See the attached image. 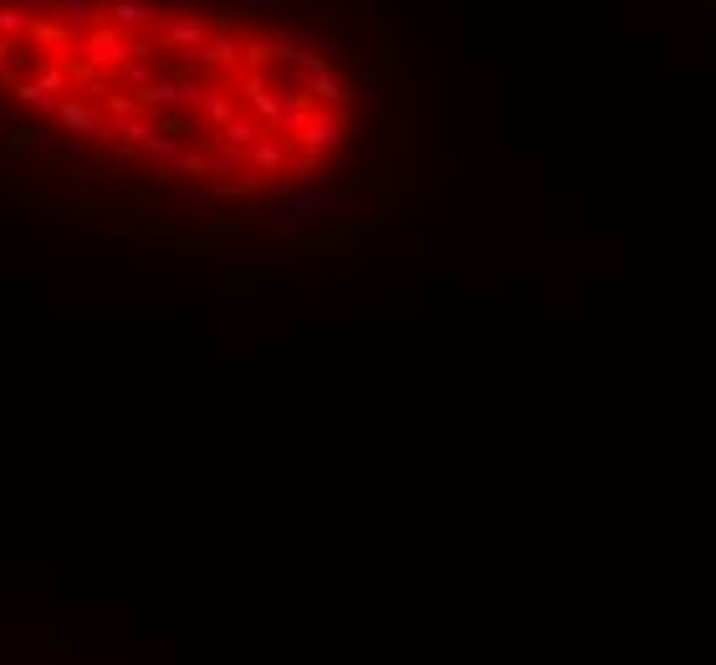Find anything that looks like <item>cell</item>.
Returning a JSON list of instances; mask_svg holds the SVG:
<instances>
[{
    "label": "cell",
    "mask_w": 716,
    "mask_h": 665,
    "mask_svg": "<svg viewBox=\"0 0 716 665\" xmlns=\"http://www.w3.org/2000/svg\"><path fill=\"white\" fill-rule=\"evenodd\" d=\"M241 6H251V11H292L297 0H241Z\"/></svg>",
    "instance_id": "8d00e7d4"
},
{
    "label": "cell",
    "mask_w": 716,
    "mask_h": 665,
    "mask_svg": "<svg viewBox=\"0 0 716 665\" xmlns=\"http://www.w3.org/2000/svg\"><path fill=\"white\" fill-rule=\"evenodd\" d=\"M16 82H21V77H16V41H0V87L11 93Z\"/></svg>",
    "instance_id": "4dcf8cb0"
},
{
    "label": "cell",
    "mask_w": 716,
    "mask_h": 665,
    "mask_svg": "<svg viewBox=\"0 0 716 665\" xmlns=\"http://www.w3.org/2000/svg\"><path fill=\"white\" fill-rule=\"evenodd\" d=\"M159 77V67H154V47L149 41H133V57L118 67V93H144V87Z\"/></svg>",
    "instance_id": "5bb4252c"
},
{
    "label": "cell",
    "mask_w": 716,
    "mask_h": 665,
    "mask_svg": "<svg viewBox=\"0 0 716 665\" xmlns=\"http://www.w3.org/2000/svg\"><path fill=\"white\" fill-rule=\"evenodd\" d=\"M251 103V113H256V123H266V128H282V93H272V82H266V72H246L241 77V108Z\"/></svg>",
    "instance_id": "52a82bcc"
},
{
    "label": "cell",
    "mask_w": 716,
    "mask_h": 665,
    "mask_svg": "<svg viewBox=\"0 0 716 665\" xmlns=\"http://www.w3.org/2000/svg\"><path fill=\"white\" fill-rule=\"evenodd\" d=\"M52 6H57V21H62L72 36L98 31V26H103V16H108L103 0H52Z\"/></svg>",
    "instance_id": "2e32d148"
},
{
    "label": "cell",
    "mask_w": 716,
    "mask_h": 665,
    "mask_svg": "<svg viewBox=\"0 0 716 665\" xmlns=\"http://www.w3.org/2000/svg\"><path fill=\"white\" fill-rule=\"evenodd\" d=\"M103 21L113 31H123V36H139V31H149L159 21V11L149 6V0H108V16Z\"/></svg>",
    "instance_id": "4fadbf2b"
},
{
    "label": "cell",
    "mask_w": 716,
    "mask_h": 665,
    "mask_svg": "<svg viewBox=\"0 0 716 665\" xmlns=\"http://www.w3.org/2000/svg\"><path fill=\"white\" fill-rule=\"evenodd\" d=\"M379 174H384V149H374V154H364V169H358V180H379Z\"/></svg>",
    "instance_id": "e575fe53"
},
{
    "label": "cell",
    "mask_w": 716,
    "mask_h": 665,
    "mask_svg": "<svg viewBox=\"0 0 716 665\" xmlns=\"http://www.w3.org/2000/svg\"><path fill=\"white\" fill-rule=\"evenodd\" d=\"M333 31H343L348 41H358V47H369V52H384V21L374 11H328L323 16Z\"/></svg>",
    "instance_id": "ba28073f"
},
{
    "label": "cell",
    "mask_w": 716,
    "mask_h": 665,
    "mask_svg": "<svg viewBox=\"0 0 716 665\" xmlns=\"http://www.w3.org/2000/svg\"><path fill=\"white\" fill-rule=\"evenodd\" d=\"M241 236H246V220H241V215H215V220H210V241H215V246H236Z\"/></svg>",
    "instance_id": "f1b7e54d"
},
{
    "label": "cell",
    "mask_w": 716,
    "mask_h": 665,
    "mask_svg": "<svg viewBox=\"0 0 716 665\" xmlns=\"http://www.w3.org/2000/svg\"><path fill=\"white\" fill-rule=\"evenodd\" d=\"M210 36H215V26H210L200 11H179V16L164 26V47H169V52H195V57H200Z\"/></svg>",
    "instance_id": "9c48e42d"
},
{
    "label": "cell",
    "mask_w": 716,
    "mask_h": 665,
    "mask_svg": "<svg viewBox=\"0 0 716 665\" xmlns=\"http://www.w3.org/2000/svg\"><path fill=\"white\" fill-rule=\"evenodd\" d=\"M57 123H62L67 133H77V139H87V144H93V139H98V123H103V113H98L93 103H82V98H57Z\"/></svg>",
    "instance_id": "9a60e30c"
},
{
    "label": "cell",
    "mask_w": 716,
    "mask_h": 665,
    "mask_svg": "<svg viewBox=\"0 0 716 665\" xmlns=\"http://www.w3.org/2000/svg\"><path fill=\"white\" fill-rule=\"evenodd\" d=\"M113 123H118V144H128V149H144V144L154 139V133H159L144 113H133V118H113Z\"/></svg>",
    "instance_id": "d4e9b609"
},
{
    "label": "cell",
    "mask_w": 716,
    "mask_h": 665,
    "mask_svg": "<svg viewBox=\"0 0 716 665\" xmlns=\"http://www.w3.org/2000/svg\"><path fill=\"white\" fill-rule=\"evenodd\" d=\"M287 164H292V144L282 139V133H266V139L251 149V174H287Z\"/></svg>",
    "instance_id": "e0dca14e"
},
{
    "label": "cell",
    "mask_w": 716,
    "mask_h": 665,
    "mask_svg": "<svg viewBox=\"0 0 716 665\" xmlns=\"http://www.w3.org/2000/svg\"><path fill=\"white\" fill-rule=\"evenodd\" d=\"M11 93H16V103H21V108H36L41 118H47V113H57V98H47V93H41V87H36L31 77H21V82L11 87Z\"/></svg>",
    "instance_id": "83f0119b"
},
{
    "label": "cell",
    "mask_w": 716,
    "mask_h": 665,
    "mask_svg": "<svg viewBox=\"0 0 716 665\" xmlns=\"http://www.w3.org/2000/svg\"><path fill=\"white\" fill-rule=\"evenodd\" d=\"M77 52H82V62L93 67V72H118L128 57H133V36H123V31H113L108 21L98 26V31H82L77 36Z\"/></svg>",
    "instance_id": "5b68a950"
},
{
    "label": "cell",
    "mask_w": 716,
    "mask_h": 665,
    "mask_svg": "<svg viewBox=\"0 0 716 665\" xmlns=\"http://www.w3.org/2000/svg\"><path fill=\"white\" fill-rule=\"evenodd\" d=\"M11 6H21L26 16H41V11H47V6H52V0H11Z\"/></svg>",
    "instance_id": "74e56055"
},
{
    "label": "cell",
    "mask_w": 716,
    "mask_h": 665,
    "mask_svg": "<svg viewBox=\"0 0 716 665\" xmlns=\"http://www.w3.org/2000/svg\"><path fill=\"white\" fill-rule=\"evenodd\" d=\"M128 210L139 215V220H169V215H174V200H169L164 190H144V195L128 200Z\"/></svg>",
    "instance_id": "cb8c5ba5"
},
{
    "label": "cell",
    "mask_w": 716,
    "mask_h": 665,
    "mask_svg": "<svg viewBox=\"0 0 716 665\" xmlns=\"http://www.w3.org/2000/svg\"><path fill=\"white\" fill-rule=\"evenodd\" d=\"M62 72H67V82H93V77H98L82 57H62Z\"/></svg>",
    "instance_id": "836d02e7"
},
{
    "label": "cell",
    "mask_w": 716,
    "mask_h": 665,
    "mask_svg": "<svg viewBox=\"0 0 716 665\" xmlns=\"http://www.w3.org/2000/svg\"><path fill=\"white\" fill-rule=\"evenodd\" d=\"M179 174L205 180V174H210V154H205V149H185V159H179Z\"/></svg>",
    "instance_id": "1f68e13d"
},
{
    "label": "cell",
    "mask_w": 716,
    "mask_h": 665,
    "mask_svg": "<svg viewBox=\"0 0 716 665\" xmlns=\"http://www.w3.org/2000/svg\"><path fill=\"white\" fill-rule=\"evenodd\" d=\"M266 133H272V128H266V123H256V118H231L226 128H220V144H226V149H241V154H251L261 139H266Z\"/></svg>",
    "instance_id": "ac0fdd59"
},
{
    "label": "cell",
    "mask_w": 716,
    "mask_h": 665,
    "mask_svg": "<svg viewBox=\"0 0 716 665\" xmlns=\"http://www.w3.org/2000/svg\"><path fill=\"white\" fill-rule=\"evenodd\" d=\"M113 159H118V169H144V149H128V144H118V149H113Z\"/></svg>",
    "instance_id": "d590c367"
},
{
    "label": "cell",
    "mask_w": 716,
    "mask_h": 665,
    "mask_svg": "<svg viewBox=\"0 0 716 665\" xmlns=\"http://www.w3.org/2000/svg\"><path fill=\"white\" fill-rule=\"evenodd\" d=\"M379 251H384L389 261H415V256H420V236H394V241H384Z\"/></svg>",
    "instance_id": "f546056e"
},
{
    "label": "cell",
    "mask_w": 716,
    "mask_h": 665,
    "mask_svg": "<svg viewBox=\"0 0 716 665\" xmlns=\"http://www.w3.org/2000/svg\"><path fill=\"white\" fill-rule=\"evenodd\" d=\"M302 93H307L312 103H323V108H338V103H348V98H353V87H343V82H338V72H323V77H307V82H302Z\"/></svg>",
    "instance_id": "ffe728a7"
},
{
    "label": "cell",
    "mask_w": 716,
    "mask_h": 665,
    "mask_svg": "<svg viewBox=\"0 0 716 665\" xmlns=\"http://www.w3.org/2000/svg\"><path fill=\"white\" fill-rule=\"evenodd\" d=\"M430 231H435V236H456V231H461V205H456L451 195L430 205Z\"/></svg>",
    "instance_id": "484cf974"
},
{
    "label": "cell",
    "mask_w": 716,
    "mask_h": 665,
    "mask_svg": "<svg viewBox=\"0 0 716 665\" xmlns=\"http://www.w3.org/2000/svg\"><path fill=\"white\" fill-rule=\"evenodd\" d=\"M425 149H430V205H435V200H445V77H440V72H430Z\"/></svg>",
    "instance_id": "3957f363"
},
{
    "label": "cell",
    "mask_w": 716,
    "mask_h": 665,
    "mask_svg": "<svg viewBox=\"0 0 716 665\" xmlns=\"http://www.w3.org/2000/svg\"><path fill=\"white\" fill-rule=\"evenodd\" d=\"M389 67H364L353 77V103H358V113H369L374 123H384V118H394L389 113Z\"/></svg>",
    "instance_id": "8992f818"
},
{
    "label": "cell",
    "mask_w": 716,
    "mask_h": 665,
    "mask_svg": "<svg viewBox=\"0 0 716 665\" xmlns=\"http://www.w3.org/2000/svg\"><path fill=\"white\" fill-rule=\"evenodd\" d=\"M52 215L62 220V226H82V231L98 226V210L87 205V200H77V195H57V200H52Z\"/></svg>",
    "instance_id": "44dd1931"
},
{
    "label": "cell",
    "mask_w": 716,
    "mask_h": 665,
    "mask_svg": "<svg viewBox=\"0 0 716 665\" xmlns=\"http://www.w3.org/2000/svg\"><path fill=\"white\" fill-rule=\"evenodd\" d=\"M52 251H57V256H93V261H98V256H108V261H113V256H128L123 241L98 236V231H57V236H52Z\"/></svg>",
    "instance_id": "30bf717a"
},
{
    "label": "cell",
    "mask_w": 716,
    "mask_h": 665,
    "mask_svg": "<svg viewBox=\"0 0 716 665\" xmlns=\"http://www.w3.org/2000/svg\"><path fill=\"white\" fill-rule=\"evenodd\" d=\"M420 144H425V118L420 113H394V154L410 159V154H420Z\"/></svg>",
    "instance_id": "d6986e66"
},
{
    "label": "cell",
    "mask_w": 716,
    "mask_h": 665,
    "mask_svg": "<svg viewBox=\"0 0 716 665\" xmlns=\"http://www.w3.org/2000/svg\"><path fill=\"white\" fill-rule=\"evenodd\" d=\"M31 26H36V16H26L21 6H0V41H21V36H31Z\"/></svg>",
    "instance_id": "4316f807"
},
{
    "label": "cell",
    "mask_w": 716,
    "mask_h": 665,
    "mask_svg": "<svg viewBox=\"0 0 716 665\" xmlns=\"http://www.w3.org/2000/svg\"><path fill=\"white\" fill-rule=\"evenodd\" d=\"M200 113H205V123L220 133V128H226L231 118H241V103H236L231 93H215V87H210V93H205V108H200Z\"/></svg>",
    "instance_id": "603a6c76"
},
{
    "label": "cell",
    "mask_w": 716,
    "mask_h": 665,
    "mask_svg": "<svg viewBox=\"0 0 716 665\" xmlns=\"http://www.w3.org/2000/svg\"><path fill=\"white\" fill-rule=\"evenodd\" d=\"M57 665H77V660H72V655H67V650H57Z\"/></svg>",
    "instance_id": "f35d334b"
},
{
    "label": "cell",
    "mask_w": 716,
    "mask_h": 665,
    "mask_svg": "<svg viewBox=\"0 0 716 665\" xmlns=\"http://www.w3.org/2000/svg\"><path fill=\"white\" fill-rule=\"evenodd\" d=\"M706 11H711V16H716V0H706Z\"/></svg>",
    "instance_id": "ab89813d"
},
{
    "label": "cell",
    "mask_w": 716,
    "mask_h": 665,
    "mask_svg": "<svg viewBox=\"0 0 716 665\" xmlns=\"http://www.w3.org/2000/svg\"><path fill=\"white\" fill-rule=\"evenodd\" d=\"M31 82H36L47 98L67 93V72H62V62H57V57H36V62H31Z\"/></svg>",
    "instance_id": "7402d4cb"
},
{
    "label": "cell",
    "mask_w": 716,
    "mask_h": 665,
    "mask_svg": "<svg viewBox=\"0 0 716 665\" xmlns=\"http://www.w3.org/2000/svg\"><path fill=\"white\" fill-rule=\"evenodd\" d=\"M353 139H358V123H353L348 113H338V108H312V113H307V128H302V139H297V149H307V154H328V149L353 144Z\"/></svg>",
    "instance_id": "277c9868"
},
{
    "label": "cell",
    "mask_w": 716,
    "mask_h": 665,
    "mask_svg": "<svg viewBox=\"0 0 716 665\" xmlns=\"http://www.w3.org/2000/svg\"><path fill=\"white\" fill-rule=\"evenodd\" d=\"M205 93H210V82L200 77H154L144 93H133L139 98V113H179V108H205Z\"/></svg>",
    "instance_id": "7a4b0ae2"
},
{
    "label": "cell",
    "mask_w": 716,
    "mask_h": 665,
    "mask_svg": "<svg viewBox=\"0 0 716 665\" xmlns=\"http://www.w3.org/2000/svg\"><path fill=\"white\" fill-rule=\"evenodd\" d=\"M241 174H251V154L226 149V144H220V149L210 154V174H205V180H210L215 190H246Z\"/></svg>",
    "instance_id": "7c38bea8"
},
{
    "label": "cell",
    "mask_w": 716,
    "mask_h": 665,
    "mask_svg": "<svg viewBox=\"0 0 716 665\" xmlns=\"http://www.w3.org/2000/svg\"><path fill=\"white\" fill-rule=\"evenodd\" d=\"M246 62V47H241V41L226 31V26H220L210 41H205V52H200V72L205 77H220V72H236Z\"/></svg>",
    "instance_id": "8fae6325"
},
{
    "label": "cell",
    "mask_w": 716,
    "mask_h": 665,
    "mask_svg": "<svg viewBox=\"0 0 716 665\" xmlns=\"http://www.w3.org/2000/svg\"><path fill=\"white\" fill-rule=\"evenodd\" d=\"M103 108H108L113 118H133V113H139V98H128V93H108V98H103Z\"/></svg>",
    "instance_id": "d6a6232c"
},
{
    "label": "cell",
    "mask_w": 716,
    "mask_h": 665,
    "mask_svg": "<svg viewBox=\"0 0 716 665\" xmlns=\"http://www.w3.org/2000/svg\"><path fill=\"white\" fill-rule=\"evenodd\" d=\"M266 200H272V231L282 241L302 236V231H318V226H333V220H348L358 210V195L353 190H338V185H297V180H282V185H266Z\"/></svg>",
    "instance_id": "6da1fadb"
}]
</instances>
